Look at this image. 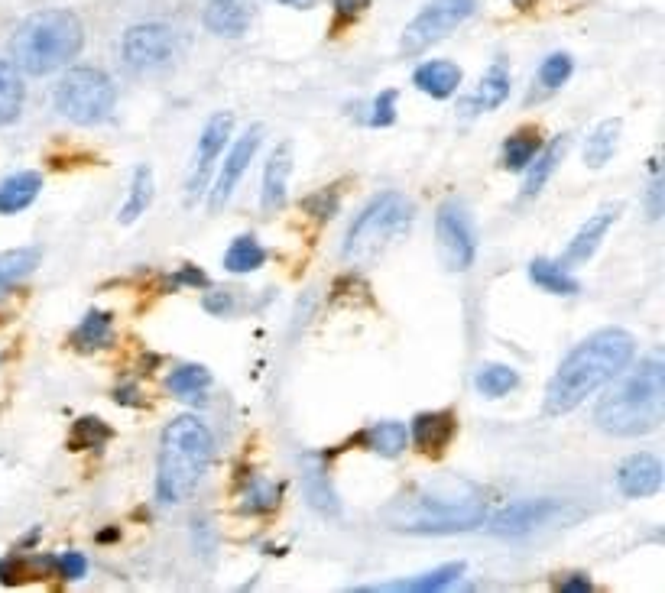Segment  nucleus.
Returning a JSON list of instances; mask_svg holds the SVG:
<instances>
[{"label": "nucleus", "instance_id": "25", "mask_svg": "<svg viewBox=\"0 0 665 593\" xmlns=\"http://www.w3.org/2000/svg\"><path fill=\"white\" fill-rule=\"evenodd\" d=\"M357 441L380 457H399L409 444V431L403 422H377V425H370Z\"/></svg>", "mask_w": 665, "mask_h": 593}, {"label": "nucleus", "instance_id": "41", "mask_svg": "<svg viewBox=\"0 0 665 593\" xmlns=\"http://www.w3.org/2000/svg\"><path fill=\"white\" fill-rule=\"evenodd\" d=\"M367 7H370V0H335V20H338V26L354 23Z\"/></svg>", "mask_w": 665, "mask_h": 593}, {"label": "nucleus", "instance_id": "7", "mask_svg": "<svg viewBox=\"0 0 665 593\" xmlns=\"http://www.w3.org/2000/svg\"><path fill=\"white\" fill-rule=\"evenodd\" d=\"M117 101V88L101 69L75 65L56 85V111L78 127H95L108 120Z\"/></svg>", "mask_w": 665, "mask_h": 593}, {"label": "nucleus", "instance_id": "32", "mask_svg": "<svg viewBox=\"0 0 665 593\" xmlns=\"http://www.w3.org/2000/svg\"><path fill=\"white\" fill-rule=\"evenodd\" d=\"M23 78L13 62H0V127L13 124L23 111Z\"/></svg>", "mask_w": 665, "mask_h": 593}, {"label": "nucleus", "instance_id": "38", "mask_svg": "<svg viewBox=\"0 0 665 593\" xmlns=\"http://www.w3.org/2000/svg\"><path fill=\"white\" fill-rule=\"evenodd\" d=\"M305 493H309V503L322 512H338V503H335V493H331V483L322 470H309L305 474Z\"/></svg>", "mask_w": 665, "mask_h": 593}, {"label": "nucleus", "instance_id": "34", "mask_svg": "<svg viewBox=\"0 0 665 593\" xmlns=\"http://www.w3.org/2000/svg\"><path fill=\"white\" fill-rule=\"evenodd\" d=\"M266 263V250L260 247L257 237H237L234 244L228 247V253H224V269L228 273H254V269H260Z\"/></svg>", "mask_w": 665, "mask_h": 593}, {"label": "nucleus", "instance_id": "14", "mask_svg": "<svg viewBox=\"0 0 665 593\" xmlns=\"http://www.w3.org/2000/svg\"><path fill=\"white\" fill-rule=\"evenodd\" d=\"M617 487L623 496H630V500L656 496L662 490V461L649 451L630 454L617 470Z\"/></svg>", "mask_w": 665, "mask_h": 593}, {"label": "nucleus", "instance_id": "45", "mask_svg": "<svg viewBox=\"0 0 665 593\" xmlns=\"http://www.w3.org/2000/svg\"><path fill=\"white\" fill-rule=\"evenodd\" d=\"M279 4H286L292 10H309V7H315V0H279Z\"/></svg>", "mask_w": 665, "mask_h": 593}, {"label": "nucleus", "instance_id": "40", "mask_svg": "<svg viewBox=\"0 0 665 593\" xmlns=\"http://www.w3.org/2000/svg\"><path fill=\"white\" fill-rule=\"evenodd\" d=\"M52 568H59L62 581H82L88 571V561L78 555V551H69V555H62L59 561H52Z\"/></svg>", "mask_w": 665, "mask_h": 593}, {"label": "nucleus", "instance_id": "27", "mask_svg": "<svg viewBox=\"0 0 665 593\" xmlns=\"http://www.w3.org/2000/svg\"><path fill=\"white\" fill-rule=\"evenodd\" d=\"M166 386L176 399L198 402V399H205V393L211 389V373L205 367H198V363H185V367H176L169 373Z\"/></svg>", "mask_w": 665, "mask_h": 593}, {"label": "nucleus", "instance_id": "36", "mask_svg": "<svg viewBox=\"0 0 665 593\" xmlns=\"http://www.w3.org/2000/svg\"><path fill=\"white\" fill-rule=\"evenodd\" d=\"M114 438V431L104 425L101 419H78L72 435H69V448L72 451H98Z\"/></svg>", "mask_w": 665, "mask_h": 593}, {"label": "nucleus", "instance_id": "15", "mask_svg": "<svg viewBox=\"0 0 665 593\" xmlns=\"http://www.w3.org/2000/svg\"><path fill=\"white\" fill-rule=\"evenodd\" d=\"M458 435V415L451 409H438V412H422L412 422L409 438L422 454L438 457Z\"/></svg>", "mask_w": 665, "mask_h": 593}, {"label": "nucleus", "instance_id": "29", "mask_svg": "<svg viewBox=\"0 0 665 593\" xmlns=\"http://www.w3.org/2000/svg\"><path fill=\"white\" fill-rule=\"evenodd\" d=\"M529 279L536 282L542 292H552V295H575L578 292V279L568 273L565 263H555V260H532Z\"/></svg>", "mask_w": 665, "mask_h": 593}, {"label": "nucleus", "instance_id": "3", "mask_svg": "<svg viewBox=\"0 0 665 593\" xmlns=\"http://www.w3.org/2000/svg\"><path fill=\"white\" fill-rule=\"evenodd\" d=\"M607 396L597 402L594 425L614 438L653 435L665 419V360L659 350L646 354L633 370L623 367L607 383Z\"/></svg>", "mask_w": 665, "mask_h": 593}, {"label": "nucleus", "instance_id": "9", "mask_svg": "<svg viewBox=\"0 0 665 593\" xmlns=\"http://www.w3.org/2000/svg\"><path fill=\"white\" fill-rule=\"evenodd\" d=\"M435 240H438V256L451 273H464L471 269L477 256V231L471 211L461 201H445L435 214Z\"/></svg>", "mask_w": 665, "mask_h": 593}, {"label": "nucleus", "instance_id": "20", "mask_svg": "<svg viewBox=\"0 0 665 593\" xmlns=\"http://www.w3.org/2000/svg\"><path fill=\"white\" fill-rule=\"evenodd\" d=\"M510 98V72L503 62H494L487 69V75L481 78V85L471 94L468 101H464V111L468 114H487V111H497V107Z\"/></svg>", "mask_w": 665, "mask_h": 593}, {"label": "nucleus", "instance_id": "37", "mask_svg": "<svg viewBox=\"0 0 665 593\" xmlns=\"http://www.w3.org/2000/svg\"><path fill=\"white\" fill-rule=\"evenodd\" d=\"M571 72H575V62H571L568 52H552V56L542 62V69H539V82H542V88L555 91V88H562V85L568 82Z\"/></svg>", "mask_w": 665, "mask_h": 593}, {"label": "nucleus", "instance_id": "21", "mask_svg": "<svg viewBox=\"0 0 665 593\" xmlns=\"http://www.w3.org/2000/svg\"><path fill=\"white\" fill-rule=\"evenodd\" d=\"M412 85H416L422 94H429V98H451V94L458 91L461 85V69L455 62H445V59H435V62H425L416 69L412 75Z\"/></svg>", "mask_w": 665, "mask_h": 593}, {"label": "nucleus", "instance_id": "42", "mask_svg": "<svg viewBox=\"0 0 665 593\" xmlns=\"http://www.w3.org/2000/svg\"><path fill=\"white\" fill-rule=\"evenodd\" d=\"M205 308H208V312H215V315L231 312V295H224V299H215V295H208V299H205Z\"/></svg>", "mask_w": 665, "mask_h": 593}, {"label": "nucleus", "instance_id": "46", "mask_svg": "<svg viewBox=\"0 0 665 593\" xmlns=\"http://www.w3.org/2000/svg\"><path fill=\"white\" fill-rule=\"evenodd\" d=\"M510 4H513L516 10H529L532 4H536V0H510Z\"/></svg>", "mask_w": 665, "mask_h": 593}, {"label": "nucleus", "instance_id": "17", "mask_svg": "<svg viewBox=\"0 0 665 593\" xmlns=\"http://www.w3.org/2000/svg\"><path fill=\"white\" fill-rule=\"evenodd\" d=\"M464 574V564H442V568H435L429 574H419V577H403V581H387V584H370V587H357V590H374V593H435V590H445L451 584H458Z\"/></svg>", "mask_w": 665, "mask_h": 593}, {"label": "nucleus", "instance_id": "18", "mask_svg": "<svg viewBox=\"0 0 665 593\" xmlns=\"http://www.w3.org/2000/svg\"><path fill=\"white\" fill-rule=\"evenodd\" d=\"M202 20L215 36L237 39V36H244L250 26V7L244 4V0H208Z\"/></svg>", "mask_w": 665, "mask_h": 593}, {"label": "nucleus", "instance_id": "22", "mask_svg": "<svg viewBox=\"0 0 665 593\" xmlns=\"http://www.w3.org/2000/svg\"><path fill=\"white\" fill-rule=\"evenodd\" d=\"M565 153H568V137H555L549 146H542V150L536 153V159L526 166L529 172H526V182H523V198H532V195L542 192L545 182H549L552 172L558 169V163L565 159Z\"/></svg>", "mask_w": 665, "mask_h": 593}, {"label": "nucleus", "instance_id": "12", "mask_svg": "<svg viewBox=\"0 0 665 593\" xmlns=\"http://www.w3.org/2000/svg\"><path fill=\"white\" fill-rule=\"evenodd\" d=\"M231 130H234V117L228 111L215 114L205 124L202 137H198V153H195V166H192V175H189V195L195 198L198 192H205L208 185V175H211V166L218 163V156L224 153V143L231 140Z\"/></svg>", "mask_w": 665, "mask_h": 593}, {"label": "nucleus", "instance_id": "26", "mask_svg": "<svg viewBox=\"0 0 665 593\" xmlns=\"http://www.w3.org/2000/svg\"><path fill=\"white\" fill-rule=\"evenodd\" d=\"M620 130H623L620 117L601 120V124H597V127L591 130L588 143H584V163H588L591 169L607 166V159L614 156L617 143H620Z\"/></svg>", "mask_w": 665, "mask_h": 593}, {"label": "nucleus", "instance_id": "19", "mask_svg": "<svg viewBox=\"0 0 665 593\" xmlns=\"http://www.w3.org/2000/svg\"><path fill=\"white\" fill-rule=\"evenodd\" d=\"M292 175V143H279L263 172V208L279 211L286 205V185Z\"/></svg>", "mask_w": 665, "mask_h": 593}, {"label": "nucleus", "instance_id": "30", "mask_svg": "<svg viewBox=\"0 0 665 593\" xmlns=\"http://www.w3.org/2000/svg\"><path fill=\"white\" fill-rule=\"evenodd\" d=\"M150 205H153V169L137 166V172H133V179H130V195L121 205V211H117V221L133 224L140 214H146Z\"/></svg>", "mask_w": 665, "mask_h": 593}, {"label": "nucleus", "instance_id": "31", "mask_svg": "<svg viewBox=\"0 0 665 593\" xmlns=\"http://www.w3.org/2000/svg\"><path fill=\"white\" fill-rule=\"evenodd\" d=\"M36 266H39L36 247H17V250L0 253V295L10 292L17 282H23Z\"/></svg>", "mask_w": 665, "mask_h": 593}, {"label": "nucleus", "instance_id": "5", "mask_svg": "<svg viewBox=\"0 0 665 593\" xmlns=\"http://www.w3.org/2000/svg\"><path fill=\"white\" fill-rule=\"evenodd\" d=\"M85 46V26L72 10H39L10 36L13 65L26 75H52L65 69Z\"/></svg>", "mask_w": 665, "mask_h": 593}, {"label": "nucleus", "instance_id": "11", "mask_svg": "<svg viewBox=\"0 0 665 593\" xmlns=\"http://www.w3.org/2000/svg\"><path fill=\"white\" fill-rule=\"evenodd\" d=\"M260 143H263V124L247 127V130L241 133V137L234 140L231 153L224 156V163H221L218 182H215V188H211V211H218L221 205H228V201H231L237 182L244 179L247 166L254 163V156H257V150H260Z\"/></svg>", "mask_w": 665, "mask_h": 593}, {"label": "nucleus", "instance_id": "1", "mask_svg": "<svg viewBox=\"0 0 665 593\" xmlns=\"http://www.w3.org/2000/svg\"><path fill=\"white\" fill-rule=\"evenodd\" d=\"M636 354V338L623 328H601L588 334L571 354L558 363L555 376L545 386V412L568 415L604 389L614 376L630 367Z\"/></svg>", "mask_w": 665, "mask_h": 593}, {"label": "nucleus", "instance_id": "33", "mask_svg": "<svg viewBox=\"0 0 665 593\" xmlns=\"http://www.w3.org/2000/svg\"><path fill=\"white\" fill-rule=\"evenodd\" d=\"M474 386H477V393L481 396L500 399V396H507V393H513L516 386H520V373H516L513 367H507V363H487V367L477 370Z\"/></svg>", "mask_w": 665, "mask_h": 593}, {"label": "nucleus", "instance_id": "23", "mask_svg": "<svg viewBox=\"0 0 665 593\" xmlns=\"http://www.w3.org/2000/svg\"><path fill=\"white\" fill-rule=\"evenodd\" d=\"M39 188H43V175L39 172H17L0 182V214H17L30 208Z\"/></svg>", "mask_w": 665, "mask_h": 593}, {"label": "nucleus", "instance_id": "6", "mask_svg": "<svg viewBox=\"0 0 665 593\" xmlns=\"http://www.w3.org/2000/svg\"><path fill=\"white\" fill-rule=\"evenodd\" d=\"M412 221H416V208L412 201L399 192H383L370 205L357 214L344 237V260L354 266L374 263L377 256L387 253L399 237L409 234Z\"/></svg>", "mask_w": 665, "mask_h": 593}, {"label": "nucleus", "instance_id": "39", "mask_svg": "<svg viewBox=\"0 0 665 593\" xmlns=\"http://www.w3.org/2000/svg\"><path fill=\"white\" fill-rule=\"evenodd\" d=\"M396 120V91H383L374 101V114H370V127H390Z\"/></svg>", "mask_w": 665, "mask_h": 593}, {"label": "nucleus", "instance_id": "28", "mask_svg": "<svg viewBox=\"0 0 665 593\" xmlns=\"http://www.w3.org/2000/svg\"><path fill=\"white\" fill-rule=\"evenodd\" d=\"M111 341H114V318L108 312H88L85 321L72 334L75 350H85V354H88V350L111 347Z\"/></svg>", "mask_w": 665, "mask_h": 593}, {"label": "nucleus", "instance_id": "24", "mask_svg": "<svg viewBox=\"0 0 665 593\" xmlns=\"http://www.w3.org/2000/svg\"><path fill=\"white\" fill-rule=\"evenodd\" d=\"M542 150V133L539 127H523L516 130L507 137V143H503V156H500V166L510 169V172H520L526 169L532 159H536V153Z\"/></svg>", "mask_w": 665, "mask_h": 593}, {"label": "nucleus", "instance_id": "35", "mask_svg": "<svg viewBox=\"0 0 665 593\" xmlns=\"http://www.w3.org/2000/svg\"><path fill=\"white\" fill-rule=\"evenodd\" d=\"M279 506V487L270 483L266 477H250L247 490L241 496V509L250 512V516H260V512H273Z\"/></svg>", "mask_w": 665, "mask_h": 593}, {"label": "nucleus", "instance_id": "4", "mask_svg": "<svg viewBox=\"0 0 665 593\" xmlns=\"http://www.w3.org/2000/svg\"><path fill=\"white\" fill-rule=\"evenodd\" d=\"M211 454H215V438H211L205 422H198L195 415L172 419L163 428L156 457L159 503H182L198 487V480L205 477Z\"/></svg>", "mask_w": 665, "mask_h": 593}, {"label": "nucleus", "instance_id": "8", "mask_svg": "<svg viewBox=\"0 0 665 593\" xmlns=\"http://www.w3.org/2000/svg\"><path fill=\"white\" fill-rule=\"evenodd\" d=\"M474 7L477 0H429V4L416 13V20L403 30L399 49H403L406 56H419V52L435 46L438 39H445L451 30H458L474 13Z\"/></svg>", "mask_w": 665, "mask_h": 593}, {"label": "nucleus", "instance_id": "13", "mask_svg": "<svg viewBox=\"0 0 665 593\" xmlns=\"http://www.w3.org/2000/svg\"><path fill=\"white\" fill-rule=\"evenodd\" d=\"M620 211H623V201H610V205L597 208L591 218L581 224V231L571 237V244H568L565 253H562V263H565V266H571V263H588L591 256L597 253V247H601V240L607 237V231L617 224Z\"/></svg>", "mask_w": 665, "mask_h": 593}, {"label": "nucleus", "instance_id": "43", "mask_svg": "<svg viewBox=\"0 0 665 593\" xmlns=\"http://www.w3.org/2000/svg\"><path fill=\"white\" fill-rule=\"evenodd\" d=\"M659 195H662V185L659 182H653V192H649V218H659L662 214V205H659Z\"/></svg>", "mask_w": 665, "mask_h": 593}, {"label": "nucleus", "instance_id": "2", "mask_svg": "<svg viewBox=\"0 0 665 593\" xmlns=\"http://www.w3.org/2000/svg\"><path fill=\"white\" fill-rule=\"evenodd\" d=\"M393 529L419 535H451L471 532L487 519L484 490L468 480H429L409 490L383 509Z\"/></svg>", "mask_w": 665, "mask_h": 593}, {"label": "nucleus", "instance_id": "10", "mask_svg": "<svg viewBox=\"0 0 665 593\" xmlns=\"http://www.w3.org/2000/svg\"><path fill=\"white\" fill-rule=\"evenodd\" d=\"M124 62L133 72H156L176 52V33L166 23H137L124 33Z\"/></svg>", "mask_w": 665, "mask_h": 593}, {"label": "nucleus", "instance_id": "44", "mask_svg": "<svg viewBox=\"0 0 665 593\" xmlns=\"http://www.w3.org/2000/svg\"><path fill=\"white\" fill-rule=\"evenodd\" d=\"M562 590H591V581H588V577L575 574V577H571V581L562 584Z\"/></svg>", "mask_w": 665, "mask_h": 593}, {"label": "nucleus", "instance_id": "16", "mask_svg": "<svg viewBox=\"0 0 665 593\" xmlns=\"http://www.w3.org/2000/svg\"><path fill=\"white\" fill-rule=\"evenodd\" d=\"M558 512V503L552 500H523V503H513L500 512V516H494V522H490V532L494 535H526L532 529H539V525H545L552 516Z\"/></svg>", "mask_w": 665, "mask_h": 593}]
</instances>
